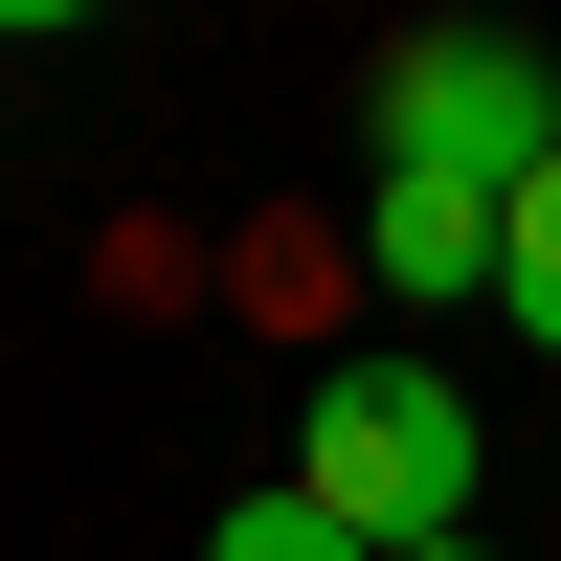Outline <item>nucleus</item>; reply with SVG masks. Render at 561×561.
Here are the masks:
<instances>
[{
  "label": "nucleus",
  "instance_id": "obj_6",
  "mask_svg": "<svg viewBox=\"0 0 561 561\" xmlns=\"http://www.w3.org/2000/svg\"><path fill=\"white\" fill-rule=\"evenodd\" d=\"M427 561H494V539H427Z\"/></svg>",
  "mask_w": 561,
  "mask_h": 561
},
{
  "label": "nucleus",
  "instance_id": "obj_3",
  "mask_svg": "<svg viewBox=\"0 0 561 561\" xmlns=\"http://www.w3.org/2000/svg\"><path fill=\"white\" fill-rule=\"evenodd\" d=\"M494 225H517V203H449V180H382V203H359V248H382V293H494Z\"/></svg>",
  "mask_w": 561,
  "mask_h": 561
},
{
  "label": "nucleus",
  "instance_id": "obj_4",
  "mask_svg": "<svg viewBox=\"0 0 561 561\" xmlns=\"http://www.w3.org/2000/svg\"><path fill=\"white\" fill-rule=\"evenodd\" d=\"M494 314H517V337L561 359V158L517 180V225H494Z\"/></svg>",
  "mask_w": 561,
  "mask_h": 561
},
{
  "label": "nucleus",
  "instance_id": "obj_2",
  "mask_svg": "<svg viewBox=\"0 0 561 561\" xmlns=\"http://www.w3.org/2000/svg\"><path fill=\"white\" fill-rule=\"evenodd\" d=\"M539 158H561V68H539V45L449 23V45H404V68H382V180H449V203H517Z\"/></svg>",
  "mask_w": 561,
  "mask_h": 561
},
{
  "label": "nucleus",
  "instance_id": "obj_5",
  "mask_svg": "<svg viewBox=\"0 0 561 561\" xmlns=\"http://www.w3.org/2000/svg\"><path fill=\"white\" fill-rule=\"evenodd\" d=\"M203 561H359V539L314 517V494H225V539H203Z\"/></svg>",
  "mask_w": 561,
  "mask_h": 561
},
{
  "label": "nucleus",
  "instance_id": "obj_1",
  "mask_svg": "<svg viewBox=\"0 0 561 561\" xmlns=\"http://www.w3.org/2000/svg\"><path fill=\"white\" fill-rule=\"evenodd\" d=\"M472 472H494V427L449 404V359H314L293 494H314L359 561H427V539H472Z\"/></svg>",
  "mask_w": 561,
  "mask_h": 561
}]
</instances>
